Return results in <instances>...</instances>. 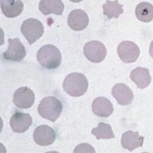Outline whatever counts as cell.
Wrapping results in <instances>:
<instances>
[{
	"label": "cell",
	"mask_w": 153,
	"mask_h": 153,
	"mask_svg": "<svg viewBox=\"0 0 153 153\" xmlns=\"http://www.w3.org/2000/svg\"><path fill=\"white\" fill-rule=\"evenodd\" d=\"M130 77L137 88L140 89L147 88L152 81L149 69L142 67H137L134 69L130 73Z\"/></svg>",
	"instance_id": "9a60e30c"
},
{
	"label": "cell",
	"mask_w": 153,
	"mask_h": 153,
	"mask_svg": "<svg viewBox=\"0 0 153 153\" xmlns=\"http://www.w3.org/2000/svg\"><path fill=\"white\" fill-rule=\"evenodd\" d=\"M62 111V105L55 97H45L41 101L38 106V112L41 117L55 122Z\"/></svg>",
	"instance_id": "3957f363"
},
{
	"label": "cell",
	"mask_w": 153,
	"mask_h": 153,
	"mask_svg": "<svg viewBox=\"0 0 153 153\" xmlns=\"http://www.w3.org/2000/svg\"><path fill=\"white\" fill-rule=\"evenodd\" d=\"M3 127H4V123H3V121L1 119V117H0V133H1L2 129H3Z\"/></svg>",
	"instance_id": "cb8c5ba5"
},
{
	"label": "cell",
	"mask_w": 153,
	"mask_h": 153,
	"mask_svg": "<svg viewBox=\"0 0 153 153\" xmlns=\"http://www.w3.org/2000/svg\"><path fill=\"white\" fill-rule=\"evenodd\" d=\"M111 94L117 103L122 106L131 105L134 97L133 91L123 83L115 85L111 90Z\"/></svg>",
	"instance_id": "30bf717a"
},
{
	"label": "cell",
	"mask_w": 153,
	"mask_h": 153,
	"mask_svg": "<svg viewBox=\"0 0 153 153\" xmlns=\"http://www.w3.org/2000/svg\"><path fill=\"white\" fill-rule=\"evenodd\" d=\"M144 139L145 137L140 136L137 131L129 130L121 136V146L129 152H133L134 150L142 146Z\"/></svg>",
	"instance_id": "5bb4252c"
},
{
	"label": "cell",
	"mask_w": 153,
	"mask_h": 153,
	"mask_svg": "<svg viewBox=\"0 0 153 153\" xmlns=\"http://www.w3.org/2000/svg\"><path fill=\"white\" fill-rule=\"evenodd\" d=\"M8 41V48L3 53L4 59L12 62H20L26 55L24 45L19 38L9 39Z\"/></svg>",
	"instance_id": "52a82bcc"
},
{
	"label": "cell",
	"mask_w": 153,
	"mask_h": 153,
	"mask_svg": "<svg viewBox=\"0 0 153 153\" xmlns=\"http://www.w3.org/2000/svg\"><path fill=\"white\" fill-rule=\"evenodd\" d=\"M91 134L95 136L97 140L110 139L115 137L111 125L105 123H100L97 128H93Z\"/></svg>",
	"instance_id": "ffe728a7"
},
{
	"label": "cell",
	"mask_w": 153,
	"mask_h": 153,
	"mask_svg": "<svg viewBox=\"0 0 153 153\" xmlns=\"http://www.w3.org/2000/svg\"><path fill=\"white\" fill-rule=\"evenodd\" d=\"M64 8L62 0H41L39 4V10L44 15H62Z\"/></svg>",
	"instance_id": "2e32d148"
},
{
	"label": "cell",
	"mask_w": 153,
	"mask_h": 153,
	"mask_svg": "<svg viewBox=\"0 0 153 153\" xmlns=\"http://www.w3.org/2000/svg\"><path fill=\"white\" fill-rule=\"evenodd\" d=\"M94 114L101 117H110L114 111V106L111 102L105 97H98L92 104Z\"/></svg>",
	"instance_id": "4fadbf2b"
},
{
	"label": "cell",
	"mask_w": 153,
	"mask_h": 153,
	"mask_svg": "<svg viewBox=\"0 0 153 153\" xmlns=\"http://www.w3.org/2000/svg\"><path fill=\"white\" fill-rule=\"evenodd\" d=\"M74 153H95V150L91 145L84 143L77 146Z\"/></svg>",
	"instance_id": "44dd1931"
},
{
	"label": "cell",
	"mask_w": 153,
	"mask_h": 153,
	"mask_svg": "<svg viewBox=\"0 0 153 153\" xmlns=\"http://www.w3.org/2000/svg\"><path fill=\"white\" fill-rule=\"evenodd\" d=\"M35 100V94L27 87H22L17 89L13 98V101L16 106L23 109L31 108L33 105Z\"/></svg>",
	"instance_id": "9c48e42d"
},
{
	"label": "cell",
	"mask_w": 153,
	"mask_h": 153,
	"mask_svg": "<svg viewBox=\"0 0 153 153\" xmlns=\"http://www.w3.org/2000/svg\"><path fill=\"white\" fill-rule=\"evenodd\" d=\"M1 2H2V0H0V4H1Z\"/></svg>",
	"instance_id": "484cf974"
},
{
	"label": "cell",
	"mask_w": 153,
	"mask_h": 153,
	"mask_svg": "<svg viewBox=\"0 0 153 153\" xmlns=\"http://www.w3.org/2000/svg\"><path fill=\"white\" fill-rule=\"evenodd\" d=\"M32 124V118L29 114L16 111L10 120V125L12 130L17 133L26 131Z\"/></svg>",
	"instance_id": "8fae6325"
},
{
	"label": "cell",
	"mask_w": 153,
	"mask_h": 153,
	"mask_svg": "<svg viewBox=\"0 0 153 153\" xmlns=\"http://www.w3.org/2000/svg\"><path fill=\"white\" fill-rule=\"evenodd\" d=\"M4 32L2 28H0V46L4 44Z\"/></svg>",
	"instance_id": "7402d4cb"
},
{
	"label": "cell",
	"mask_w": 153,
	"mask_h": 153,
	"mask_svg": "<svg viewBox=\"0 0 153 153\" xmlns=\"http://www.w3.org/2000/svg\"><path fill=\"white\" fill-rule=\"evenodd\" d=\"M136 16L139 20L143 22H149L153 20V4L148 2H141L135 9Z\"/></svg>",
	"instance_id": "ac0fdd59"
},
{
	"label": "cell",
	"mask_w": 153,
	"mask_h": 153,
	"mask_svg": "<svg viewBox=\"0 0 153 153\" xmlns=\"http://www.w3.org/2000/svg\"><path fill=\"white\" fill-rule=\"evenodd\" d=\"M21 31L28 41L29 44L31 45L42 36L44 33V27L40 21L30 18L22 23Z\"/></svg>",
	"instance_id": "277c9868"
},
{
	"label": "cell",
	"mask_w": 153,
	"mask_h": 153,
	"mask_svg": "<svg viewBox=\"0 0 153 153\" xmlns=\"http://www.w3.org/2000/svg\"><path fill=\"white\" fill-rule=\"evenodd\" d=\"M33 139L35 143L41 146H48L55 142L56 134L54 129L48 125L38 126L33 133Z\"/></svg>",
	"instance_id": "ba28073f"
},
{
	"label": "cell",
	"mask_w": 153,
	"mask_h": 153,
	"mask_svg": "<svg viewBox=\"0 0 153 153\" xmlns=\"http://www.w3.org/2000/svg\"><path fill=\"white\" fill-rule=\"evenodd\" d=\"M68 23L69 27L73 30L82 31L86 28L89 25V17L84 11L76 9L70 13Z\"/></svg>",
	"instance_id": "7c38bea8"
},
{
	"label": "cell",
	"mask_w": 153,
	"mask_h": 153,
	"mask_svg": "<svg viewBox=\"0 0 153 153\" xmlns=\"http://www.w3.org/2000/svg\"><path fill=\"white\" fill-rule=\"evenodd\" d=\"M89 88L88 79L84 74L73 73L66 77L63 83L65 91L73 97L84 95Z\"/></svg>",
	"instance_id": "7a4b0ae2"
},
{
	"label": "cell",
	"mask_w": 153,
	"mask_h": 153,
	"mask_svg": "<svg viewBox=\"0 0 153 153\" xmlns=\"http://www.w3.org/2000/svg\"><path fill=\"white\" fill-rule=\"evenodd\" d=\"M37 59L45 69H57L62 61V56L59 49L53 45H46L41 47L37 53Z\"/></svg>",
	"instance_id": "6da1fadb"
},
{
	"label": "cell",
	"mask_w": 153,
	"mask_h": 153,
	"mask_svg": "<svg viewBox=\"0 0 153 153\" xmlns=\"http://www.w3.org/2000/svg\"><path fill=\"white\" fill-rule=\"evenodd\" d=\"M24 9V4L20 0H2L1 10L5 16L14 18L19 16Z\"/></svg>",
	"instance_id": "e0dca14e"
},
{
	"label": "cell",
	"mask_w": 153,
	"mask_h": 153,
	"mask_svg": "<svg viewBox=\"0 0 153 153\" xmlns=\"http://www.w3.org/2000/svg\"><path fill=\"white\" fill-rule=\"evenodd\" d=\"M123 7V4H119L117 0L114 1L107 0L106 4L102 6L104 14L109 19L112 18L117 19L124 12Z\"/></svg>",
	"instance_id": "d6986e66"
},
{
	"label": "cell",
	"mask_w": 153,
	"mask_h": 153,
	"mask_svg": "<svg viewBox=\"0 0 153 153\" xmlns=\"http://www.w3.org/2000/svg\"><path fill=\"white\" fill-rule=\"evenodd\" d=\"M0 153H6V149L4 146L0 143Z\"/></svg>",
	"instance_id": "603a6c76"
},
{
	"label": "cell",
	"mask_w": 153,
	"mask_h": 153,
	"mask_svg": "<svg viewBox=\"0 0 153 153\" xmlns=\"http://www.w3.org/2000/svg\"><path fill=\"white\" fill-rule=\"evenodd\" d=\"M117 54L122 61L125 63H133L137 60L140 54L137 45L130 41L121 42L117 46Z\"/></svg>",
	"instance_id": "8992f818"
},
{
	"label": "cell",
	"mask_w": 153,
	"mask_h": 153,
	"mask_svg": "<svg viewBox=\"0 0 153 153\" xmlns=\"http://www.w3.org/2000/svg\"><path fill=\"white\" fill-rule=\"evenodd\" d=\"M84 54L90 62L99 63L104 60L107 55V49L100 41H91L85 45Z\"/></svg>",
	"instance_id": "5b68a950"
},
{
	"label": "cell",
	"mask_w": 153,
	"mask_h": 153,
	"mask_svg": "<svg viewBox=\"0 0 153 153\" xmlns=\"http://www.w3.org/2000/svg\"><path fill=\"white\" fill-rule=\"evenodd\" d=\"M71 2H74V3H78V2H80L81 1H82V0H69Z\"/></svg>",
	"instance_id": "d4e9b609"
}]
</instances>
